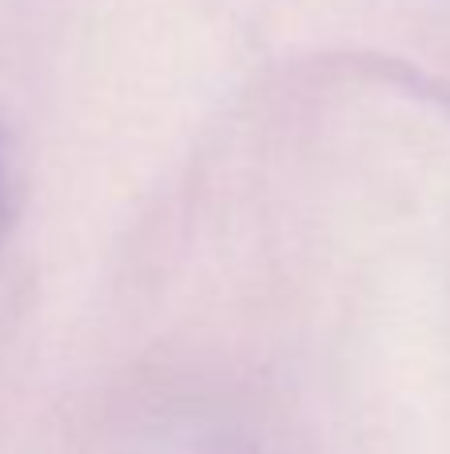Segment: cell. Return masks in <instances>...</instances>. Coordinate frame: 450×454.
Returning a JSON list of instances; mask_svg holds the SVG:
<instances>
[{
    "label": "cell",
    "instance_id": "6da1fadb",
    "mask_svg": "<svg viewBox=\"0 0 450 454\" xmlns=\"http://www.w3.org/2000/svg\"><path fill=\"white\" fill-rule=\"evenodd\" d=\"M8 227V180H4V164H0V239Z\"/></svg>",
    "mask_w": 450,
    "mask_h": 454
}]
</instances>
